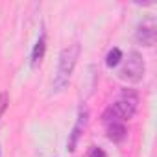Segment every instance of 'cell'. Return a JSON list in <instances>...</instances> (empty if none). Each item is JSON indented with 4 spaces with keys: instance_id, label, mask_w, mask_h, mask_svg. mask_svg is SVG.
I'll return each instance as SVG.
<instances>
[{
    "instance_id": "cell-1",
    "label": "cell",
    "mask_w": 157,
    "mask_h": 157,
    "mask_svg": "<svg viewBox=\"0 0 157 157\" xmlns=\"http://www.w3.org/2000/svg\"><path fill=\"white\" fill-rule=\"evenodd\" d=\"M137 107H139V94L133 89H124L120 93V98L104 111V115H102L104 124L105 122H113V120L126 122V120L135 117Z\"/></svg>"
},
{
    "instance_id": "cell-2",
    "label": "cell",
    "mask_w": 157,
    "mask_h": 157,
    "mask_svg": "<svg viewBox=\"0 0 157 157\" xmlns=\"http://www.w3.org/2000/svg\"><path fill=\"white\" fill-rule=\"evenodd\" d=\"M78 59H80V44H70L61 50L59 59H57V70L54 76V91L56 93L63 91L68 85Z\"/></svg>"
},
{
    "instance_id": "cell-3",
    "label": "cell",
    "mask_w": 157,
    "mask_h": 157,
    "mask_svg": "<svg viewBox=\"0 0 157 157\" xmlns=\"http://www.w3.org/2000/svg\"><path fill=\"white\" fill-rule=\"evenodd\" d=\"M144 72H146L144 59H142V56L139 52L133 50L124 59V63H122V67L118 70V78H120V80H124V82H129V83H139L142 78H144Z\"/></svg>"
},
{
    "instance_id": "cell-4",
    "label": "cell",
    "mask_w": 157,
    "mask_h": 157,
    "mask_svg": "<svg viewBox=\"0 0 157 157\" xmlns=\"http://www.w3.org/2000/svg\"><path fill=\"white\" fill-rule=\"evenodd\" d=\"M87 124H89V109H87V105H82L78 109V118H76L74 128H72V131L68 135V140H67V150L68 151L76 150L78 142H80V139H82V135H83V131L87 128Z\"/></svg>"
},
{
    "instance_id": "cell-5",
    "label": "cell",
    "mask_w": 157,
    "mask_h": 157,
    "mask_svg": "<svg viewBox=\"0 0 157 157\" xmlns=\"http://www.w3.org/2000/svg\"><path fill=\"white\" fill-rule=\"evenodd\" d=\"M155 39H157V24H155V19L148 17L144 19L137 30H135V41L142 46H153L155 44Z\"/></svg>"
},
{
    "instance_id": "cell-6",
    "label": "cell",
    "mask_w": 157,
    "mask_h": 157,
    "mask_svg": "<svg viewBox=\"0 0 157 157\" xmlns=\"http://www.w3.org/2000/svg\"><path fill=\"white\" fill-rule=\"evenodd\" d=\"M105 135L111 142H122L128 135V129L124 126V122H105Z\"/></svg>"
},
{
    "instance_id": "cell-7",
    "label": "cell",
    "mask_w": 157,
    "mask_h": 157,
    "mask_svg": "<svg viewBox=\"0 0 157 157\" xmlns=\"http://www.w3.org/2000/svg\"><path fill=\"white\" fill-rule=\"evenodd\" d=\"M44 52H46V33L43 32L39 35V39L35 41L33 44V50H32V57H30V65L35 68L37 65H41L43 57H44Z\"/></svg>"
},
{
    "instance_id": "cell-8",
    "label": "cell",
    "mask_w": 157,
    "mask_h": 157,
    "mask_svg": "<svg viewBox=\"0 0 157 157\" xmlns=\"http://www.w3.org/2000/svg\"><path fill=\"white\" fill-rule=\"evenodd\" d=\"M122 61V50L120 48H111L109 52H107V56H105V65L109 67V68H113V67H117L118 63Z\"/></svg>"
},
{
    "instance_id": "cell-9",
    "label": "cell",
    "mask_w": 157,
    "mask_h": 157,
    "mask_svg": "<svg viewBox=\"0 0 157 157\" xmlns=\"http://www.w3.org/2000/svg\"><path fill=\"white\" fill-rule=\"evenodd\" d=\"M8 104H10V96H8V93H0V118H2V115L6 113Z\"/></svg>"
},
{
    "instance_id": "cell-10",
    "label": "cell",
    "mask_w": 157,
    "mask_h": 157,
    "mask_svg": "<svg viewBox=\"0 0 157 157\" xmlns=\"http://www.w3.org/2000/svg\"><path fill=\"white\" fill-rule=\"evenodd\" d=\"M87 157H107V153L102 150V148H98V146H93L91 150H89V155Z\"/></svg>"
},
{
    "instance_id": "cell-11",
    "label": "cell",
    "mask_w": 157,
    "mask_h": 157,
    "mask_svg": "<svg viewBox=\"0 0 157 157\" xmlns=\"http://www.w3.org/2000/svg\"><path fill=\"white\" fill-rule=\"evenodd\" d=\"M0 157H2V146H0Z\"/></svg>"
}]
</instances>
